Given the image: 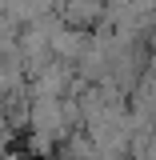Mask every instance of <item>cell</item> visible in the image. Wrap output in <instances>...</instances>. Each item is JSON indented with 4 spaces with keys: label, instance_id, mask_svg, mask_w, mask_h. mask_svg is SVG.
<instances>
[{
    "label": "cell",
    "instance_id": "5b68a950",
    "mask_svg": "<svg viewBox=\"0 0 156 160\" xmlns=\"http://www.w3.org/2000/svg\"><path fill=\"white\" fill-rule=\"evenodd\" d=\"M144 160H156V132H152V144H148V156Z\"/></svg>",
    "mask_w": 156,
    "mask_h": 160
},
{
    "label": "cell",
    "instance_id": "6da1fadb",
    "mask_svg": "<svg viewBox=\"0 0 156 160\" xmlns=\"http://www.w3.org/2000/svg\"><path fill=\"white\" fill-rule=\"evenodd\" d=\"M72 84H76V68L64 64V60H48V64H44L40 72H32V80H28L32 96H52V100H64L72 92Z\"/></svg>",
    "mask_w": 156,
    "mask_h": 160
},
{
    "label": "cell",
    "instance_id": "7a4b0ae2",
    "mask_svg": "<svg viewBox=\"0 0 156 160\" xmlns=\"http://www.w3.org/2000/svg\"><path fill=\"white\" fill-rule=\"evenodd\" d=\"M108 16L104 0H64V24L68 28H100Z\"/></svg>",
    "mask_w": 156,
    "mask_h": 160
},
{
    "label": "cell",
    "instance_id": "277c9868",
    "mask_svg": "<svg viewBox=\"0 0 156 160\" xmlns=\"http://www.w3.org/2000/svg\"><path fill=\"white\" fill-rule=\"evenodd\" d=\"M52 160H100V148H96V140L80 128V132H72V136L56 148V156H52Z\"/></svg>",
    "mask_w": 156,
    "mask_h": 160
},
{
    "label": "cell",
    "instance_id": "3957f363",
    "mask_svg": "<svg viewBox=\"0 0 156 160\" xmlns=\"http://www.w3.org/2000/svg\"><path fill=\"white\" fill-rule=\"evenodd\" d=\"M88 44H92V36H88L84 28H68V24H64V28H60L56 36H52V56H56V60H64V64H72V68H76V64H80V56H84V48H88Z\"/></svg>",
    "mask_w": 156,
    "mask_h": 160
}]
</instances>
